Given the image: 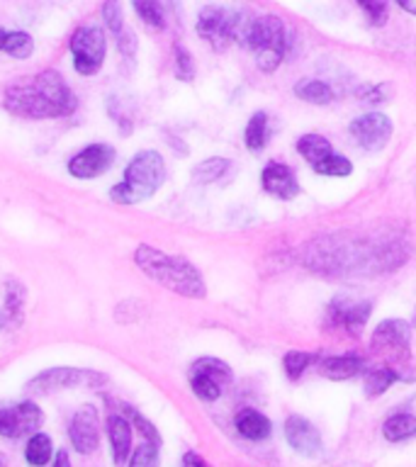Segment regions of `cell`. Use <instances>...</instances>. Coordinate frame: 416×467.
<instances>
[{"label":"cell","mask_w":416,"mask_h":467,"mask_svg":"<svg viewBox=\"0 0 416 467\" xmlns=\"http://www.w3.org/2000/svg\"><path fill=\"white\" fill-rule=\"evenodd\" d=\"M76 98L66 86L61 73L42 71L36 76L17 80L5 90V108L17 117L27 119H57L71 115L76 109Z\"/></svg>","instance_id":"1"},{"label":"cell","mask_w":416,"mask_h":467,"mask_svg":"<svg viewBox=\"0 0 416 467\" xmlns=\"http://www.w3.org/2000/svg\"><path fill=\"white\" fill-rule=\"evenodd\" d=\"M134 263L144 270L146 277H151V280L163 285L166 290L181 295V297L203 299L207 295L200 270L190 261H185L182 255L163 254L159 248L141 244L134 251Z\"/></svg>","instance_id":"2"},{"label":"cell","mask_w":416,"mask_h":467,"mask_svg":"<svg viewBox=\"0 0 416 467\" xmlns=\"http://www.w3.org/2000/svg\"><path fill=\"white\" fill-rule=\"evenodd\" d=\"M255 58L263 73H273L283 64L292 44V32L277 15H255L248 17L239 39Z\"/></svg>","instance_id":"3"},{"label":"cell","mask_w":416,"mask_h":467,"mask_svg":"<svg viewBox=\"0 0 416 467\" xmlns=\"http://www.w3.org/2000/svg\"><path fill=\"white\" fill-rule=\"evenodd\" d=\"M166 181V163L159 151H139L124 168L122 182H117L109 190L112 202L117 204H137L144 202L163 185Z\"/></svg>","instance_id":"4"},{"label":"cell","mask_w":416,"mask_h":467,"mask_svg":"<svg viewBox=\"0 0 416 467\" xmlns=\"http://www.w3.org/2000/svg\"><path fill=\"white\" fill-rule=\"evenodd\" d=\"M248 17L236 7L226 5H204L197 13L195 32L200 39L210 44L212 49H226L229 44L239 42L241 32L246 27Z\"/></svg>","instance_id":"5"},{"label":"cell","mask_w":416,"mask_h":467,"mask_svg":"<svg viewBox=\"0 0 416 467\" xmlns=\"http://www.w3.org/2000/svg\"><path fill=\"white\" fill-rule=\"evenodd\" d=\"M295 149L312 166L314 173L327 175V178H346L353 173V163L343 153L334 151L331 141L321 134H302Z\"/></svg>","instance_id":"6"},{"label":"cell","mask_w":416,"mask_h":467,"mask_svg":"<svg viewBox=\"0 0 416 467\" xmlns=\"http://www.w3.org/2000/svg\"><path fill=\"white\" fill-rule=\"evenodd\" d=\"M68 49L73 57V68L80 76H95L108 57V39L98 25H83L68 39Z\"/></svg>","instance_id":"7"},{"label":"cell","mask_w":416,"mask_h":467,"mask_svg":"<svg viewBox=\"0 0 416 467\" xmlns=\"http://www.w3.org/2000/svg\"><path fill=\"white\" fill-rule=\"evenodd\" d=\"M232 368L219 358L204 356L190 365V387H192L197 400L217 401L224 394L226 387L232 385Z\"/></svg>","instance_id":"8"},{"label":"cell","mask_w":416,"mask_h":467,"mask_svg":"<svg viewBox=\"0 0 416 467\" xmlns=\"http://www.w3.org/2000/svg\"><path fill=\"white\" fill-rule=\"evenodd\" d=\"M108 382V375L98 370H80V368H49V370L39 372L36 378L27 382V392L35 394H51L58 389H68V387H102Z\"/></svg>","instance_id":"9"},{"label":"cell","mask_w":416,"mask_h":467,"mask_svg":"<svg viewBox=\"0 0 416 467\" xmlns=\"http://www.w3.org/2000/svg\"><path fill=\"white\" fill-rule=\"evenodd\" d=\"M372 312L370 299H358L350 295H338L327 306V321L324 327L331 331H346L348 336H360L363 327L368 324Z\"/></svg>","instance_id":"10"},{"label":"cell","mask_w":416,"mask_h":467,"mask_svg":"<svg viewBox=\"0 0 416 467\" xmlns=\"http://www.w3.org/2000/svg\"><path fill=\"white\" fill-rule=\"evenodd\" d=\"M409 348H411V324L409 321L385 319L380 321L378 328L372 331L370 350L375 356L390 360V363L407 360Z\"/></svg>","instance_id":"11"},{"label":"cell","mask_w":416,"mask_h":467,"mask_svg":"<svg viewBox=\"0 0 416 467\" xmlns=\"http://www.w3.org/2000/svg\"><path fill=\"white\" fill-rule=\"evenodd\" d=\"M348 134L360 151L378 153L392 139V119L382 112H368L350 122Z\"/></svg>","instance_id":"12"},{"label":"cell","mask_w":416,"mask_h":467,"mask_svg":"<svg viewBox=\"0 0 416 467\" xmlns=\"http://www.w3.org/2000/svg\"><path fill=\"white\" fill-rule=\"evenodd\" d=\"M44 423V411L35 401H22L17 407L0 409V436L17 441V438L32 436Z\"/></svg>","instance_id":"13"},{"label":"cell","mask_w":416,"mask_h":467,"mask_svg":"<svg viewBox=\"0 0 416 467\" xmlns=\"http://www.w3.org/2000/svg\"><path fill=\"white\" fill-rule=\"evenodd\" d=\"M117 159V151L109 144H90L83 151L68 159V173L80 178V181H90V178H100L108 173Z\"/></svg>","instance_id":"14"},{"label":"cell","mask_w":416,"mask_h":467,"mask_svg":"<svg viewBox=\"0 0 416 467\" xmlns=\"http://www.w3.org/2000/svg\"><path fill=\"white\" fill-rule=\"evenodd\" d=\"M68 441L80 455H90L100 441V423H98V409L86 404L73 414L68 423Z\"/></svg>","instance_id":"15"},{"label":"cell","mask_w":416,"mask_h":467,"mask_svg":"<svg viewBox=\"0 0 416 467\" xmlns=\"http://www.w3.org/2000/svg\"><path fill=\"white\" fill-rule=\"evenodd\" d=\"M285 438H287L292 451L305 455V458H319L321 452H324L319 431L314 429V423L307 421L305 416H287V421H285Z\"/></svg>","instance_id":"16"},{"label":"cell","mask_w":416,"mask_h":467,"mask_svg":"<svg viewBox=\"0 0 416 467\" xmlns=\"http://www.w3.org/2000/svg\"><path fill=\"white\" fill-rule=\"evenodd\" d=\"M261 185L276 200H295L302 192L299 181L295 178V171L287 163H280V161H268L265 163L261 173Z\"/></svg>","instance_id":"17"},{"label":"cell","mask_w":416,"mask_h":467,"mask_svg":"<svg viewBox=\"0 0 416 467\" xmlns=\"http://www.w3.org/2000/svg\"><path fill=\"white\" fill-rule=\"evenodd\" d=\"M319 365V372L324 378L336 379V382H343V379L356 378L358 372L365 370V358L358 356V353H343V356H327L317 360Z\"/></svg>","instance_id":"18"},{"label":"cell","mask_w":416,"mask_h":467,"mask_svg":"<svg viewBox=\"0 0 416 467\" xmlns=\"http://www.w3.org/2000/svg\"><path fill=\"white\" fill-rule=\"evenodd\" d=\"M108 438L109 448H112V462L124 465L131 455V423L122 414H109Z\"/></svg>","instance_id":"19"},{"label":"cell","mask_w":416,"mask_h":467,"mask_svg":"<svg viewBox=\"0 0 416 467\" xmlns=\"http://www.w3.org/2000/svg\"><path fill=\"white\" fill-rule=\"evenodd\" d=\"M411 382L416 379V372H401L400 368H392V365H382V368H370V370L365 372L363 378V389L368 397H380V394H385L394 382Z\"/></svg>","instance_id":"20"},{"label":"cell","mask_w":416,"mask_h":467,"mask_svg":"<svg viewBox=\"0 0 416 467\" xmlns=\"http://www.w3.org/2000/svg\"><path fill=\"white\" fill-rule=\"evenodd\" d=\"M234 426L239 431V436L246 438V441H265L270 436V431H273V423L268 421V416H263L255 409H241L236 419H234Z\"/></svg>","instance_id":"21"},{"label":"cell","mask_w":416,"mask_h":467,"mask_svg":"<svg viewBox=\"0 0 416 467\" xmlns=\"http://www.w3.org/2000/svg\"><path fill=\"white\" fill-rule=\"evenodd\" d=\"M382 436L392 443H400V441H409V438L416 436V416L407 414V411H400V414H392L382 423Z\"/></svg>","instance_id":"22"},{"label":"cell","mask_w":416,"mask_h":467,"mask_svg":"<svg viewBox=\"0 0 416 467\" xmlns=\"http://www.w3.org/2000/svg\"><path fill=\"white\" fill-rule=\"evenodd\" d=\"M295 95H297L299 100L309 102V105H328V102H334L336 98L331 86L319 78L299 80L297 86H295Z\"/></svg>","instance_id":"23"},{"label":"cell","mask_w":416,"mask_h":467,"mask_svg":"<svg viewBox=\"0 0 416 467\" xmlns=\"http://www.w3.org/2000/svg\"><path fill=\"white\" fill-rule=\"evenodd\" d=\"M268 115H265V112H254L246 124V131H244V144H246L248 151H263L265 144H268Z\"/></svg>","instance_id":"24"},{"label":"cell","mask_w":416,"mask_h":467,"mask_svg":"<svg viewBox=\"0 0 416 467\" xmlns=\"http://www.w3.org/2000/svg\"><path fill=\"white\" fill-rule=\"evenodd\" d=\"M232 168V161L222 159V156H212V159L200 161L195 168H192V181L197 185H210V182L222 181V175H226V171Z\"/></svg>","instance_id":"25"},{"label":"cell","mask_w":416,"mask_h":467,"mask_svg":"<svg viewBox=\"0 0 416 467\" xmlns=\"http://www.w3.org/2000/svg\"><path fill=\"white\" fill-rule=\"evenodd\" d=\"M54 458V443L47 433H32L27 441V448H25V460H27L32 467H44L47 462H51Z\"/></svg>","instance_id":"26"},{"label":"cell","mask_w":416,"mask_h":467,"mask_svg":"<svg viewBox=\"0 0 416 467\" xmlns=\"http://www.w3.org/2000/svg\"><path fill=\"white\" fill-rule=\"evenodd\" d=\"M131 7L141 22L149 29H163L166 27V13L161 0H131Z\"/></svg>","instance_id":"27"},{"label":"cell","mask_w":416,"mask_h":467,"mask_svg":"<svg viewBox=\"0 0 416 467\" xmlns=\"http://www.w3.org/2000/svg\"><path fill=\"white\" fill-rule=\"evenodd\" d=\"M319 360V353H307V350H287L283 358L285 375L290 379H299L309 370V365Z\"/></svg>","instance_id":"28"},{"label":"cell","mask_w":416,"mask_h":467,"mask_svg":"<svg viewBox=\"0 0 416 467\" xmlns=\"http://www.w3.org/2000/svg\"><path fill=\"white\" fill-rule=\"evenodd\" d=\"M370 27H382L390 20V0H356Z\"/></svg>","instance_id":"29"},{"label":"cell","mask_w":416,"mask_h":467,"mask_svg":"<svg viewBox=\"0 0 416 467\" xmlns=\"http://www.w3.org/2000/svg\"><path fill=\"white\" fill-rule=\"evenodd\" d=\"M7 57L17 58V61H25V58L32 57L35 51V39L27 35V32H10L7 35L5 49H3Z\"/></svg>","instance_id":"30"},{"label":"cell","mask_w":416,"mask_h":467,"mask_svg":"<svg viewBox=\"0 0 416 467\" xmlns=\"http://www.w3.org/2000/svg\"><path fill=\"white\" fill-rule=\"evenodd\" d=\"M22 306H25V287L17 280H7L5 285V312L10 319H20Z\"/></svg>","instance_id":"31"},{"label":"cell","mask_w":416,"mask_h":467,"mask_svg":"<svg viewBox=\"0 0 416 467\" xmlns=\"http://www.w3.org/2000/svg\"><path fill=\"white\" fill-rule=\"evenodd\" d=\"M102 20H105V27L112 32L115 36H120L124 32V13L120 0H105L102 3Z\"/></svg>","instance_id":"32"},{"label":"cell","mask_w":416,"mask_h":467,"mask_svg":"<svg viewBox=\"0 0 416 467\" xmlns=\"http://www.w3.org/2000/svg\"><path fill=\"white\" fill-rule=\"evenodd\" d=\"M173 61H175V78L178 80H190L195 78V61L190 57V51L182 47V44H175L173 47Z\"/></svg>","instance_id":"33"},{"label":"cell","mask_w":416,"mask_h":467,"mask_svg":"<svg viewBox=\"0 0 416 467\" xmlns=\"http://www.w3.org/2000/svg\"><path fill=\"white\" fill-rule=\"evenodd\" d=\"M130 467H159V445L149 441L139 445L130 455Z\"/></svg>","instance_id":"34"},{"label":"cell","mask_w":416,"mask_h":467,"mask_svg":"<svg viewBox=\"0 0 416 467\" xmlns=\"http://www.w3.org/2000/svg\"><path fill=\"white\" fill-rule=\"evenodd\" d=\"M127 414H130L131 423L137 426L139 433H141V436H144L146 441H149V443L161 445V433H159V431H156V426H153L151 421H146L144 416L139 414V411H134V409H130V407H127Z\"/></svg>","instance_id":"35"},{"label":"cell","mask_w":416,"mask_h":467,"mask_svg":"<svg viewBox=\"0 0 416 467\" xmlns=\"http://www.w3.org/2000/svg\"><path fill=\"white\" fill-rule=\"evenodd\" d=\"M117 39V49H120V54L127 58H131L134 54H137V35L131 32V29H124L122 35L115 36Z\"/></svg>","instance_id":"36"},{"label":"cell","mask_w":416,"mask_h":467,"mask_svg":"<svg viewBox=\"0 0 416 467\" xmlns=\"http://www.w3.org/2000/svg\"><path fill=\"white\" fill-rule=\"evenodd\" d=\"M385 90H387V86H365V88H360L358 98H360V102H365V105H378V102L387 100Z\"/></svg>","instance_id":"37"},{"label":"cell","mask_w":416,"mask_h":467,"mask_svg":"<svg viewBox=\"0 0 416 467\" xmlns=\"http://www.w3.org/2000/svg\"><path fill=\"white\" fill-rule=\"evenodd\" d=\"M182 467H210V465H207V460H204L203 455L188 451L185 455H182Z\"/></svg>","instance_id":"38"},{"label":"cell","mask_w":416,"mask_h":467,"mask_svg":"<svg viewBox=\"0 0 416 467\" xmlns=\"http://www.w3.org/2000/svg\"><path fill=\"white\" fill-rule=\"evenodd\" d=\"M51 467H71V458L66 451H57V455L51 458Z\"/></svg>","instance_id":"39"},{"label":"cell","mask_w":416,"mask_h":467,"mask_svg":"<svg viewBox=\"0 0 416 467\" xmlns=\"http://www.w3.org/2000/svg\"><path fill=\"white\" fill-rule=\"evenodd\" d=\"M394 3H397V5H400L404 13L414 15L416 17V0H394Z\"/></svg>","instance_id":"40"},{"label":"cell","mask_w":416,"mask_h":467,"mask_svg":"<svg viewBox=\"0 0 416 467\" xmlns=\"http://www.w3.org/2000/svg\"><path fill=\"white\" fill-rule=\"evenodd\" d=\"M7 35H10V32H7V29H3L0 27V51L5 49V42H7Z\"/></svg>","instance_id":"41"},{"label":"cell","mask_w":416,"mask_h":467,"mask_svg":"<svg viewBox=\"0 0 416 467\" xmlns=\"http://www.w3.org/2000/svg\"><path fill=\"white\" fill-rule=\"evenodd\" d=\"M411 327H416V314H414V319H411Z\"/></svg>","instance_id":"42"}]
</instances>
